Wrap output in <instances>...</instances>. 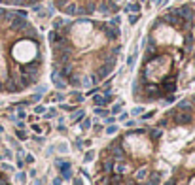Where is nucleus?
I'll use <instances>...</instances> for the list:
<instances>
[{
	"label": "nucleus",
	"instance_id": "nucleus-16",
	"mask_svg": "<svg viewBox=\"0 0 195 185\" xmlns=\"http://www.w3.org/2000/svg\"><path fill=\"white\" fill-rule=\"evenodd\" d=\"M82 117H83V112H82V110H78V112H76V113L72 115V121L76 123V121H80V119H82Z\"/></svg>",
	"mask_w": 195,
	"mask_h": 185
},
{
	"label": "nucleus",
	"instance_id": "nucleus-19",
	"mask_svg": "<svg viewBox=\"0 0 195 185\" xmlns=\"http://www.w3.org/2000/svg\"><path fill=\"white\" fill-rule=\"evenodd\" d=\"M95 113H97V115H102V117H108V112H106V110H101V106H97Z\"/></svg>",
	"mask_w": 195,
	"mask_h": 185
},
{
	"label": "nucleus",
	"instance_id": "nucleus-2",
	"mask_svg": "<svg viewBox=\"0 0 195 185\" xmlns=\"http://www.w3.org/2000/svg\"><path fill=\"white\" fill-rule=\"evenodd\" d=\"M178 13L184 17V21H186V23H193V9H191L189 4H184V6L178 9Z\"/></svg>",
	"mask_w": 195,
	"mask_h": 185
},
{
	"label": "nucleus",
	"instance_id": "nucleus-38",
	"mask_svg": "<svg viewBox=\"0 0 195 185\" xmlns=\"http://www.w3.org/2000/svg\"><path fill=\"white\" fill-rule=\"evenodd\" d=\"M193 59H195V51H193Z\"/></svg>",
	"mask_w": 195,
	"mask_h": 185
},
{
	"label": "nucleus",
	"instance_id": "nucleus-31",
	"mask_svg": "<svg viewBox=\"0 0 195 185\" xmlns=\"http://www.w3.org/2000/svg\"><path fill=\"white\" fill-rule=\"evenodd\" d=\"M27 162H32V161H34V157H32V155H27V159H25Z\"/></svg>",
	"mask_w": 195,
	"mask_h": 185
},
{
	"label": "nucleus",
	"instance_id": "nucleus-5",
	"mask_svg": "<svg viewBox=\"0 0 195 185\" xmlns=\"http://www.w3.org/2000/svg\"><path fill=\"white\" fill-rule=\"evenodd\" d=\"M110 151H112V155H114V157H117V159H125V151H123V147H121L120 144H112V146H110Z\"/></svg>",
	"mask_w": 195,
	"mask_h": 185
},
{
	"label": "nucleus",
	"instance_id": "nucleus-3",
	"mask_svg": "<svg viewBox=\"0 0 195 185\" xmlns=\"http://www.w3.org/2000/svg\"><path fill=\"white\" fill-rule=\"evenodd\" d=\"M4 91L6 93H21V91H23V87H21L13 78H8V81L4 85Z\"/></svg>",
	"mask_w": 195,
	"mask_h": 185
},
{
	"label": "nucleus",
	"instance_id": "nucleus-33",
	"mask_svg": "<svg viewBox=\"0 0 195 185\" xmlns=\"http://www.w3.org/2000/svg\"><path fill=\"white\" fill-rule=\"evenodd\" d=\"M0 185H10V183H8L6 179H2V178H0Z\"/></svg>",
	"mask_w": 195,
	"mask_h": 185
},
{
	"label": "nucleus",
	"instance_id": "nucleus-21",
	"mask_svg": "<svg viewBox=\"0 0 195 185\" xmlns=\"http://www.w3.org/2000/svg\"><path fill=\"white\" fill-rule=\"evenodd\" d=\"M138 19H140V15H138V13H135V15H131V17H129V23H131V25H135Z\"/></svg>",
	"mask_w": 195,
	"mask_h": 185
},
{
	"label": "nucleus",
	"instance_id": "nucleus-40",
	"mask_svg": "<svg viewBox=\"0 0 195 185\" xmlns=\"http://www.w3.org/2000/svg\"><path fill=\"white\" fill-rule=\"evenodd\" d=\"M133 2H135V0H133Z\"/></svg>",
	"mask_w": 195,
	"mask_h": 185
},
{
	"label": "nucleus",
	"instance_id": "nucleus-14",
	"mask_svg": "<svg viewBox=\"0 0 195 185\" xmlns=\"http://www.w3.org/2000/svg\"><path fill=\"white\" fill-rule=\"evenodd\" d=\"M150 136H151V140H159V136H161V130H157V128L150 130Z\"/></svg>",
	"mask_w": 195,
	"mask_h": 185
},
{
	"label": "nucleus",
	"instance_id": "nucleus-15",
	"mask_svg": "<svg viewBox=\"0 0 195 185\" xmlns=\"http://www.w3.org/2000/svg\"><path fill=\"white\" fill-rule=\"evenodd\" d=\"M146 174H148V168H140L138 174H136V179H144V178H146Z\"/></svg>",
	"mask_w": 195,
	"mask_h": 185
},
{
	"label": "nucleus",
	"instance_id": "nucleus-18",
	"mask_svg": "<svg viewBox=\"0 0 195 185\" xmlns=\"http://www.w3.org/2000/svg\"><path fill=\"white\" fill-rule=\"evenodd\" d=\"M91 127V119H83L82 121V130H87Z\"/></svg>",
	"mask_w": 195,
	"mask_h": 185
},
{
	"label": "nucleus",
	"instance_id": "nucleus-17",
	"mask_svg": "<svg viewBox=\"0 0 195 185\" xmlns=\"http://www.w3.org/2000/svg\"><path fill=\"white\" fill-rule=\"evenodd\" d=\"M17 181H19V183H25V181H27V174H25V172H19V174H17Z\"/></svg>",
	"mask_w": 195,
	"mask_h": 185
},
{
	"label": "nucleus",
	"instance_id": "nucleus-30",
	"mask_svg": "<svg viewBox=\"0 0 195 185\" xmlns=\"http://www.w3.org/2000/svg\"><path fill=\"white\" fill-rule=\"evenodd\" d=\"M114 121H116V119H114V117H106V123H108V125H112Z\"/></svg>",
	"mask_w": 195,
	"mask_h": 185
},
{
	"label": "nucleus",
	"instance_id": "nucleus-36",
	"mask_svg": "<svg viewBox=\"0 0 195 185\" xmlns=\"http://www.w3.org/2000/svg\"><path fill=\"white\" fill-rule=\"evenodd\" d=\"M36 185H42V181H36Z\"/></svg>",
	"mask_w": 195,
	"mask_h": 185
},
{
	"label": "nucleus",
	"instance_id": "nucleus-39",
	"mask_svg": "<svg viewBox=\"0 0 195 185\" xmlns=\"http://www.w3.org/2000/svg\"><path fill=\"white\" fill-rule=\"evenodd\" d=\"M142 185H150V183H142Z\"/></svg>",
	"mask_w": 195,
	"mask_h": 185
},
{
	"label": "nucleus",
	"instance_id": "nucleus-22",
	"mask_svg": "<svg viewBox=\"0 0 195 185\" xmlns=\"http://www.w3.org/2000/svg\"><path fill=\"white\" fill-rule=\"evenodd\" d=\"M95 159V153H93V151H89V153H85V162H91Z\"/></svg>",
	"mask_w": 195,
	"mask_h": 185
},
{
	"label": "nucleus",
	"instance_id": "nucleus-35",
	"mask_svg": "<svg viewBox=\"0 0 195 185\" xmlns=\"http://www.w3.org/2000/svg\"><path fill=\"white\" fill-rule=\"evenodd\" d=\"M125 185H136L135 181H131V179H129V181H125Z\"/></svg>",
	"mask_w": 195,
	"mask_h": 185
},
{
	"label": "nucleus",
	"instance_id": "nucleus-8",
	"mask_svg": "<svg viewBox=\"0 0 195 185\" xmlns=\"http://www.w3.org/2000/svg\"><path fill=\"white\" fill-rule=\"evenodd\" d=\"M95 81H99V80H97V76H89V78H83L82 80V85L83 87H91Z\"/></svg>",
	"mask_w": 195,
	"mask_h": 185
},
{
	"label": "nucleus",
	"instance_id": "nucleus-6",
	"mask_svg": "<svg viewBox=\"0 0 195 185\" xmlns=\"http://www.w3.org/2000/svg\"><path fill=\"white\" fill-rule=\"evenodd\" d=\"M51 81H53V85H57V89H64V87H67V83L63 81V78H61L59 72H53V74H51Z\"/></svg>",
	"mask_w": 195,
	"mask_h": 185
},
{
	"label": "nucleus",
	"instance_id": "nucleus-9",
	"mask_svg": "<svg viewBox=\"0 0 195 185\" xmlns=\"http://www.w3.org/2000/svg\"><path fill=\"white\" fill-rule=\"evenodd\" d=\"M64 13L67 15H76V12H78V8H76V4H68V6H64Z\"/></svg>",
	"mask_w": 195,
	"mask_h": 185
},
{
	"label": "nucleus",
	"instance_id": "nucleus-7",
	"mask_svg": "<svg viewBox=\"0 0 195 185\" xmlns=\"http://www.w3.org/2000/svg\"><path fill=\"white\" fill-rule=\"evenodd\" d=\"M189 108H191L189 100H182V102H178V110L176 112H189Z\"/></svg>",
	"mask_w": 195,
	"mask_h": 185
},
{
	"label": "nucleus",
	"instance_id": "nucleus-4",
	"mask_svg": "<svg viewBox=\"0 0 195 185\" xmlns=\"http://www.w3.org/2000/svg\"><path fill=\"white\" fill-rule=\"evenodd\" d=\"M174 121H176L178 125H189V123H191V113H189V112H176Z\"/></svg>",
	"mask_w": 195,
	"mask_h": 185
},
{
	"label": "nucleus",
	"instance_id": "nucleus-20",
	"mask_svg": "<svg viewBox=\"0 0 195 185\" xmlns=\"http://www.w3.org/2000/svg\"><path fill=\"white\" fill-rule=\"evenodd\" d=\"M150 185H159V176L157 174H154V176L150 178Z\"/></svg>",
	"mask_w": 195,
	"mask_h": 185
},
{
	"label": "nucleus",
	"instance_id": "nucleus-1",
	"mask_svg": "<svg viewBox=\"0 0 195 185\" xmlns=\"http://www.w3.org/2000/svg\"><path fill=\"white\" fill-rule=\"evenodd\" d=\"M102 28H104V34H106V38H108V40H112V42L120 40V36H121L120 27H116V25H104Z\"/></svg>",
	"mask_w": 195,
	"mask_h": 185
},
{
	"label": "nucleus",
	"instance_id": "nucleus-37",
	"mask_svg": "<svg viewBox=\"0 0 195 185\" xmlns=\"http://www.w3.org/2000/svg\"><path fill=\"white\" fill-rule=\"evenodd\" d=\"M114 2H121V0H114Z\"/></svg>",
	"mask_w": 195,
	"mask_h": 185
},
{
	"label": "nucleus",
	"instance_id": "nucleus-26",
	"mask_svg": "<svg viewBox=\"0 0 195 185\" xmlns=\"http://www.w3.org/2000/svg\"><path fill=\"white\" fill-rule=\"evenodd\" d=\"M61 183H63V178L61 176H57L55 179H53V185H61Z\"/></svg>",
	"mask_w": 195,
	"mask_h": 185
},
{
	"label": "nucleus",
	"instance_id": "nucleus-12",
	"mask_svg": "<svg viewBox=\"0 0 195 185\" xmlns=\"http://www.w3.org/2000/svg\"><path fill=\"white\" fill-rule=\"evenodd\" d=\"M110 179H112V185H125V181H123V178L120 174H117V176H112Z\"/></svg>",
	"mask_w": 195,
	"mask_h": 185
},
{
	"label": "nucleus",
	"instance_id": "nucleus-24",
	"mask_svg": "<svg viewBox=\"0 0 195 185\" xmlns=\"http://www.w3.org/2000/svg\"><path fill=\"white\" fill-rule=\"evenodd\" d=\"M116 130H117V127H114V125H110V127H108V130H106V132H108V134H114V132H116Z\"/></svg>",
	"mask_w": 195,
	"mask_h": 185
},
{
	"label": "nucleus",
	"instance_id": "nucleus-10",
	"mask_svg": "<svg viewBox=\"0 0 195 185\" xmlns=\"http://www.w3.org/2000/svg\"><path fill=\"white\" fill-rule=\"evenodd\" d=\"M125 12H135V13H138V12H140V4H136V2L129 4V6L125 8Z\"/></svg>",
	"mask_w": 195,
	"mask_h": 185
},
{
	"label": "nucleus",
	"instance_id": "nucleus-25",
	"mask_svg": "<svg viewBox=\"0 0 195 185\" xmlns=\"http://www.w3.org/2000/svg\"><path fill=\"white\" fill-rule=\"evenodd\" d=\"M17 138H19V140H25V138H27V134L23 132V130H17Z\"/></svg>",
	"mask_w": 195,
	"mask_h": 185
},
{
	"label": "nucleus",
	"instance_id": "nucleus-13",
	"mask_svg": "<svg viewBox=\"0 0 195 185\" xmlns=\"http://www.w3.org/2000/svg\"><path fill=\"white\" fill-rule=\"evenodd\" d=\"M102 170L110 174V172L114 170V162H112V161H106V162H104V166H102Z\"/></svg>",
	"mask_w": 195,
	"mask_h": 185
},
{
	"label": "nucleus",
	"instance_id": "nucleus-29",
	"mask_svg": "<svg viewBox=\"0 0 195 185\" xmlns=\"http://www.w3.org/2000/svg\"><path fill=\"white\" fill-rule=\"evenodd\" d=\"M117 119H120V121H127V113H121V115L117 117Z\"/></svg>",
	"mask_w": 195,
	"mask_h": 185
},
{
	"label": "nucleus",
	"instance_id": "nucleus-34",
	"mask_svg": "<svg viewBox=\"0 0 195 185\" xmlns=\"http://www.w3.org/2000/svg\"><path fill=\"white\" fill-rule=\"evenodd\" d=\"M165 185H176V181H174V179H170V181H169V183H165Z\"/></svg>",
	"mask_w": 195,
	"mask_h": 185
},
{
	"label": "nucleus",
	"instance_id": "nucleus-32",
	"mask_svg": "<svg viewBox=\"0 0 195 185\" xmlns=\"http://www.w3.org/2000/svg\"><path fill=\"white\" fill-rule=\"evenodd\" d=\"M74 185H82V179H78V178H76V179H74Z\"/></svg>",
	"mask_w": 195,
	"mask_h": 185
},
{
	"label": "nucleus",
	"instance_id": "nucleus-27",
	"mask_svg": "<svg viewBox=\"0 0 195 185\" xmlns=\"http://www.w3.org/2000/svg\"><path fill=\"white\" fill-rule=\"evenodd\" d=\"M97 185H108V178H102V179H99V181H97Z\"/></svg>",
	"mask_w": 195,
	"mask_h": 185
},
{
	"label": "nucleus",
	"instance_id": "nucleus-23",
	"mask_svg": "<svg viewBox=\"0 0 195 185\" xmlns=\"http://www.w3.org/2000/svg\"><path fill=\"white\" fill-rule=\"evenodd\" d=\"M82 98H83V96H82L80 93H74V94H72V100H74V102H80Z\"/></svg>",
	"mask_w": 195,
	"mask_h": 185
},
{
	"label": "nucleus",
	"instance_id": "nucleus-28",
	"mask_svg": "<svg viewBox=\"0 0 195 185\" xmlns=\"http://www.w3.org/2000/svg\"><path fill=\"white\" fill-rule=\"evenodd\" d=\"M138 113H142V110H140V108H135V110H133V115H138Z\"/></svg>",
	"mask_w": 195,
	"mask_h": 185
},
{
	"label": "nucleus",
	"instance_id": "nucleus-11",
	"mask_svg": "<svg viewBox=\"0 0 195 185\" xmlns=\"http://www.w3.org/2000/svg\"><path fill=\"white\" fill-rule=\"evenodd\" d=\"M63 25H64V21H63L61 17H55V19H53V28H55V30H61Z\"/></svg>",
	"mask_w": 195,
	"mask_h": 185
}]
</instances>
